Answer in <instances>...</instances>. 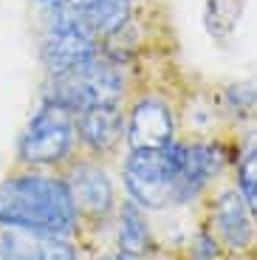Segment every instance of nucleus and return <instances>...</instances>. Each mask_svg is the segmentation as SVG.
<instances>
[{
  "mask_svg": "<svg viewBox=\"0 0 257 260\" xmlns=\"http://www.w3.org/2000/svg\"><path fill=\"white\" fill-rule=\"evenodd\" d=\"M0 249L6 260H82L85 246L74 238L0 229Z\"/></svg>",
  "mask_w": 257,
  "mask_h": 260,
  "instance_id": "obj_11",
  "label": "nucleus"
},
{
  "mask_svg": "<svg viewBox=\"0 0 257 260\" xmlns=\"http://www.w3.org/2000/svg\"><path fill=\"white\" fill-rule=\"evenodd\" d=\"M79 153L113 161L124 153V105H97L74 116Z\"/></svg>",
  "mask_w": 257,
  "mask_h": 260,
  "instance_id": "obj_9",
  "label": "nucleus"
},
{
  "mask_svg": "<svg viewBox=\"0 0 257 260\" xmlns=\"http://www.w3.org/2000/svg\"><path fill=\"white\" fill-rule=\"evenodd\" d=\"M59 173L71 189L74 207L79 215L82 246L88 238L99 232L110 235V221H113V212L119 207V198H122L119 195V178L113 176L110 161L77 153Z\"/></svg>",
  "mask_w": 257,
  "mask_h": 260,
  "instance_id": "obj_7",
  "label": "nucleus"
},
{
  "mask_svg": "<svg viewBox=\"0 0 257 260\" xmlns=\"http://www.w3.org/2000/svg\"><path fill=\"white\" fill-rule=\"evenodd\" d=\"M88 28L99 40L122 31L144 9V0H74Z\"/></svg>",
  "mask_w": 257,
  "mask_h": 260,
  "instance_id": "obj_12",
  "label": "nucleus"
},
{
  "mask_svg": "<svg viewBox=\"0 0 257 260\" xmlns=\"http://www.w3.org/2000/svg\"><path fill=\"white\" fill-rule=\"evenodd\" d=\"M181 167H184V136L161 150H124L119 156V184L130 201L155 215L164 209H175Z\"/></svg>",
  "mask_w": 257,
  "mask_h": 260,
  "instance_id": "obj_5",
  "label": "nucleus"
},
{
  "mask_svg": "<svg viewBox=\"0 0 257 260\" xmlns=\"http://www.w3.org/2000/svg\"><path fill=\"white\" fill-rule=\"evenodd\" d=\"M110 260H139V257H127V254H119V252L110 249Z\"/></svg>",
  "mask_w": 257,
  "mask_h": 260,
  "instance_id": "obj_14",
  "label": "nucleus"
},
{
  "mask_svg": "<svg viewBox=\"0 0 257 260\" xmlns=\"http://www.w3.org/2000/svg\"><path fill=\"white\" fill-rule=\"evenodd\" d=\"M34 6H45V3H54V0H31Z\"/></svg>",
  "mask_w": 257,
  "mask_h": 260,
  "instance_id": "obj_16",
  "label": "nucleus"
},
{
  "mask_svg": "<svg viewBox=\"0 0 257 260\" xmlns=\"http://www.w3.org/2000/svg\"><path fill=\"white\" fill-rule=\"evenodd\" d=\"M229 178L235 184V189L240 192L243 204L249 207L251 218L257 221V136L235 150Z\"/></svg>",
  "mask_w": 257,
  "mask_h": 260,
  "instance_id": "obj_13",
  "label": "nucleus"
},
{
  "mask_svg": "<svg viewBox=\"0 0 257 260\" xmlns=\"http://www.w3.org/2000/svg\"><path fill=\"white\" fill-rule=\"evenodd\" d=\"M175 260H195V257H175Z\"/></svg>",
  "mask_w": 257,
  "mask_h": 260,
  "instance_id": "obj_18",
  "label": "nucleus"
},
{
  "mask_svg": "<svg viewBox=\"0 0 257 260\" xmlns=\"http://www.w3.org/2000/svg\"><path fill=\"white\" fill-rule=\"evenodd\" d=\"M195 209L204 226L223 246L226 260L251 254V249L257 246V221L251 218L249 207L243 204L229 176H223L206 189V195Z\"/></svg>",
  "mask_w": 257,
  "mask_h": 260,
  "instance_id": "obj_8",
  "label": "nucleus"
},
{
  "mask_svg": "<svg viewBox=\"0 0 257 260\" xmlns=\"http://www.w3.org/2000/svg\"><path fill=\"white\" fill-rule=\"evenodd\" d=\"M99 57V37L88 28L74 0L40 6L37 59L45 77L68 74Z\"/></svg>",
  "mask_w": 257,
  "mask_h": 260,
  "instance_id": "obj_4",
  "label": "nucleus"
},
{
  "mask_svg": "<svg viewBox=\"0 0 257 260\" xmlns=\"http://www.w3.org/2000/svg\"><path fill=\"white\" fill-rule=\"evenodd\" d=\"M93 260H110V249H105V252H97V254H93Z\"/></svg>",
  "mask_w": 257,
  "mask_h": 260,
  "instance_id": "obj_15",
  "label": "nucleus"
},
{
  "mask_svg": "<svg viewBox=\"0 0 257 260\" xmlns=\"http://www.w3.org/2000/svg\"><path fill=\"white\" fill-rule=\"evenodd\" d=\"M139 71L110 62L99 54L97 59L79 65L68 74L43 77L37 99L51 102L68 113H82L97 105H124L136 85Z\"/></svg>",
  "mask_w": 257,
  "mask_h": 260,
  "instance_id": "obj_2",
  "label": "nucleus"
},
{
  "mask_svg": "<svg viewBox=\"0 0 257 260\" xmlns=\"http://www.w3.org/2000/svg\"><path fill=\"white\" fill-rule=\"evenodd\" d=\"M108 249H113L119 254H127V257H139V260L161 257L158 241H155L153 215L147 209H142L136 201H130L127 195L119 198V207L113 212Z\"/></svg>",
  "mask_w": 257,
  "mask_h": 260,
  "instance_id": "obj_10",
  "label": "nucleus"
},
{
  "mask_svg": "<svg viewBox=\"0 0 257 260\" xmlns=\"http://www.w3.org/2000/svg\"><path fill=\"white\" fill-rule=\"evenodd\" d=\"M79 153L74 113L37 99L14 144V164L37 170H62Z\"/></svg>",
  "mask_w": 257,
  "mask_h": 260,
  "instance_id": "obj_6",
  "label": "nucleus"
},
{
  "mask_svg": "<svg viewBox=\"0 0 257 260\" xmlns=\"http://www.w3.org/2000/svg\"><path fill=\"white\" fill-rule=\"evenodd\" d=\"M0 229L74 238L82 243L79 215L62 173L14 164L0 178Z\"/></svg>",
  "mask_w": 257,
  "mask_h": 260,
  "instance_id": "obj_1",
  "label": "nucleus"
},
{
  "mask_svg": "<svg viewBox=\"0 0 257 260\" xmlns=\"http://www.w3.org/2000/svg\"><path fill=\"white\" fill-rule=\"evenodd\" d=\"M181 136V93L142 71L124 102V150H161Z\"/></svg>",
  "mask_w": 257,
  "mask_h": 260,
  "instance_id": "obj_3",
  "label": "nucleus"
},
{
  "mask_svg": "<svg viewBox=\"0 0 257 260\" xmlns=\"http://www.w3.org/2000/svg\"><path fill=\"white\" fill-rule=\"evenodd\" d=\"M0 260H6V254H3V249H0Z\"/></svg>",
  "mask_w": 257,
  "mask_h": 260,
  "instance_id": "obj_17",
  "label": "nucleus"
}]
</instances>
